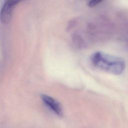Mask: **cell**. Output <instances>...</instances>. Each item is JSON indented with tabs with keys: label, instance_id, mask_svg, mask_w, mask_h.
<instances>
[{
	"label": "cell",
	"instance_id": "6da1fadb",
	"mask_svg": "<svg viewBox=\"0 0 128 128\" xmlns=\"http://www.w3.org/2000/svg\"><path fill=\"white\" fill-rule=\"evenodd\" d=\"M90 62L96 68L112 74L120 72V62L116 58L101 52H94L90 56Z\"/></svg>",
	"mask_w": 128,
	"mask_h": 128
},
{
	"label": "cell",
	"instance_id": "7a4b0ae2",
	"mask_svg": "<svg viewBox=\"0 0 128 128\" xmlns=\"http://www.w3.org/2000/svg\"><path fill=\"white\" fill-rule=\"evenodd\" d=\"M40 98L44 104L54 113L58 116L62 115L63 112L62 106L57 100L46 94H42Z\"/></svg>",
	"mask_w": 128,
	"mask_h": 128
},
{
	"label": "cell",
	"instance_id": "3957f363",
	"mask_svg": "<svg viewBox=\"0 0 128 128\" xmlns=\"http://www.w3.org/2000/svg\"><path fill=\"white\" fill-rule=\"evenodd\" d=\"M18 2L19 1L18 0H9L4 2L0 10V20L4 24L8 22L11 18L13 8Z\"/></svg>",
	"mask_w": 128,
	"mask_h": 128
},
{
	"label": "cell",
	"instance_id": "277c9868",
	"mask_svg": "<svg viewBox=\"0 0 128 128\" xmlns=\"http://www.w3.org/2000/svg\"><path fill=\"white\" fill-rule=\"evenodd\" d=\"M102 2V0H90L88 2V4L90 7H94V6H96V5Z\"/></svg>",
	"mask_w": 128,
	"mask_h": 128
}]
</instances>
